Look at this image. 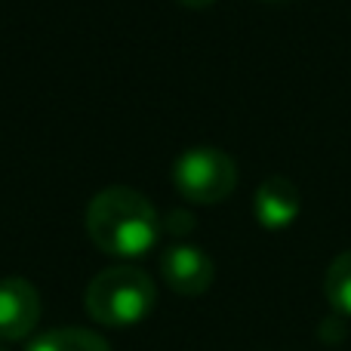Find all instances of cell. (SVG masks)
I'll return each instance as SVG.
<instances>
[{
    "label": "cell",
    "instance_id": "5",
    "mask_svg": "<svg viewBox=\"0 0 351 351\" xmlns=\"http://www.w3.org/2000/svg\"><path fill=\"white\" fill-rule=\"evenodd\" d=\"M40 321V293L25 278L0 280V339L19 342Z\"/></svg>",
    "mask_w": 351,
    "mask_h": 351
},
{
    "label": "cell",
    "instance_id": "7",
    "mask_svg": "<svg viewBox=\"0 0 351 351\" xmlns=\"http://www.w3.org/2000/svg\"><path fill=\"white\" fill-rule=\"evenodd\" d=\"M28 351H111V346L86 327H56L37 336Z\"/></svg>",
    "mask_w": 351,
    "mask_h": 351
},
{
    "label": "cell",
    "instance_id": "10",
    "mask_svg": "<svg viewBox=\"0 0 351 351\" xmlns=\"http://www.w3.org/2000/svg\"><path fill=\"white\" fill-rule=\"evenodd\" d=\"M179 3H185V6H210V3H216V0H179Z\"/></svg>",
    "mask_w": 351,
    "mask_h": 351
},
{
    "label": "cell",
    "instance_id": "4",
    "mask_svg": "<svg viewBox=\"0 0 351 351\" xmlns=\"http://www.w3.org/2000/svg\"><path fill=\"white\" fill-rule=\"evenodd\" d=\"M160 274L170 284V290H176L179 296H200V293L210 290L216 268H213V259L200 247L173 243L160 256Z\"/></svg>",
    "mask_w": 351,
    "mask_h": 351
},
{
    "label": "cell",
    "instance_id": "1",
    "mask_svg": "<svg viewBox=\"0 0 351 351\" xmlns=\"http://www.w3.org/2000/svg\"><path fill=\"white\" fill-rule=\"evenodd\" d=\"M86 231L108 256H142L160 234V216L142 191L108 185L86 204Z\"/></svg>",
    "mask_w": 351,
    "mask_h": 351
},
{
    "label": "cell",
    "instance_id": "2",
    "mask_svg": "<svg viewBox=\"0 0 351 351\" xmlns=\"http://www.w3.org/2000/svg\"><path fill=\"white\" fill-rule=\"evenodd\" d=\"M158 290L148 271L136 265H111L86 287V315L102 327H133L152 315Z\"/></svg>",
    "mask_w": 351,
    "mask_h": 351
},
{
    "label": "cell",
    "instance_id": "11",
    "mask_svg": "<svg viewBox=\"0 0 351 351\" xmlns=\"http://www.w3.org/2000/svg\"><path fill=\"white\" fill-rule=\"evenodd\" d=\"M0 351H10V348H3V346H0Z\"/></svg>",
    "mask_w": 351,
    "mask_h": 351
},
{
    "label": "cell",
    "instance_id": "8",
    "mask_svg": "<svg viewBox=\"0 0 351 351\" xmlns=\"http://www.w3.org/2000/svg\"><path fill=\"white\" fill-rule=\"evenodd\" d=\"M324 296L333 305L336 315L351 317V250L339 253L327 265V274H324Z\"/></svg>",
    "mask_w": 351,
    "mask_h": 351
},
{
    "label": "cell",
    "instance_id": "6",
    "mask_svg": "<svg viewBox=\"0 0 351 351\" xmlns=\"http://www.w3.org/2000/svg\"><path fill=\"white\" fill-rule=\"evenodd\" d=\"M302 210L299 185L287 176H268L253 194V213L265 228H287Z\"/></svg>",
    "mask_w": 351,
    "mask_h": 351
},
{
    "label": "cell",
    "instance_id": "9",
    "mask_svg": "<svg viewBox=\"0 0 351 351\" xmlns=\"http://www.w3.org/2000/svg\"><path fill=\"white\" fill-rule=\"evenodd\" d=\"M194 216L188 210H170L164 219H160V228H167L170 234H176V237H185L188 231H194Z\"/></svg>",
    "mask_w": 351,
    "mask_h": 351
},
{
    "label": "cell",
    "instance_id": "3",
    "mask_svg": "<svg viewBox=\"0 0 351 351\" xmlns=\"http://www.w3.org/2000/svg\"><path fill=\"white\" fill-rule=\"evenodd\" d=\"M173 182L182 197L194 204H216L225 200L237 185V164L231 154L213 145H194L176 158Z\"/></svg>",
    "mask_w": 351,
    "mask_h": 351
}]
</instances>
